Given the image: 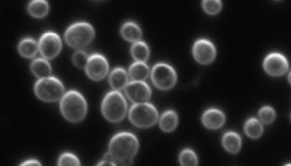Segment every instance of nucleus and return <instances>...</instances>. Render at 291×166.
Segmentation results:
<instances>
[{"mask_svg": "<svg viewBox=\"0 0 291 166\" xmlns=\"http://www.w3.org/2000/svg\"><path fill=\"white\" fill-rule=\"evenodd\" d=\"M80 165L78 158L70 153H65L59 159V166H79Z\"/></svg>", "mask_w": 291, "mask_h": 166, "instance_id": "nucleus-26", "label": "nucleus"}, {"mask_svg": "<svg viewBox=\"0 0 291 166\" xmlns=\"http://www.w3.org/2000/svg\"><path fill=\"white\" fill-rule=\"evenodd\" d=\"M194 59L201 64H209L215 59L216 50L212 42L201 39L195 42L193 47Z\"/></svg>", "mask_w": 291, "mask_h": 166, "instance_id": "nucleus-11", "label": "nucleus"}, {"mask_svg": "<svg viewBox=\"0 0 291 166\" xmlns=\"http://www.w3.org/2000/svg\"><path fill=\"white\" fill-rule=\"evenodd\" d=\"M49 5L47 1H34L30 3L28 11L32 16L42 18L47 15L48 12Z\"/></svg>", "mask_w": 291, "mask_h": 166, "instance_id": "nucleus-22", "label": "nucleus"}, {"mask_svg": "<svg viewBox=\"0 0 291 166\" xmlns=\"http://www.w3.org/2000/svg\"><path fill=\"white\" fill-rule=\"evenodd\" d=\"M132 55L138 62L144 63L150 56V49L143 41H138L134 44L131 49Z\"/></svg>", "mask_w": 291, "mask_h": 166, "instance_id": "nucleus-20", "label": "nucleus"}, {"mask_svg": "<svg viewBox=\"0 0 291 166\" xmlns=\"http://www.w3.org/2000/svg\"><path fill=\"white\" fill-rule=\"evenodd\" d=\"M152 82L156 87L162 90H168L175 86L177 76L174 69L165 63L155 65L151 72Z\"/></svg>", "mask_w": 291, "mask_h": 166, "instance_id": "nucleus-7", "label": "nucleus"}, {"mask_svg": "<svg viewBox=\"0 0 291 166\" xmlns=\"http://www.w3.org/2000/svg\"><path fill=\"white\" fill-rule=\"evenodd\" d=\"M18 51L22 56L31 58L36 55L38 45L32 38H26L20 42L18 46Z\"/></svg>", "mask_w": 291, "mask_h": 166, "instance_id": "nucleus-21", "label": "nucleus"}, {"mask_svg": "<svg viewBox=\"0 0 291 166\" xmlns=\"http://www.w3.org/2000/svg\"><path fill=\"white\" fill-rule=\"evenodd\" d=\"M89 58L87 54L82 51H79L74 53L72 57V61L76 67L82 68L86 67Z\"/></svg>", "mask_w": 291, "mask_h": 166, "instance_id": "nucleus-28", "label": "nucleus"}, {"mask_svg": "<svg viewBox=\"0 0 291 166\" xmlns=\"http://www.w3.org/2000/svg\"><path fill=\"white\" fill-rule=\"evenodd\" d=\"M95 36L94 29L90 23L80 22L72 25L65 33V40L74 48H81L89 44Z\"/></svg>", "mask_w": 291, "mask_h": 166, "instance_id": "nucleus-4", "label": "nucleus"}, {"mask_svg": "<svg viewBox=\"0 0 291 166\" xmlns=\"http://www.w3.org/2000/svg\"><path fill=\"white\" fill-rule=\"evenodd\" d=\"M85 68L87 74L90 79L98 81L104 79L108 74L109 64L104 56L95 53L89 57Z\"/></svg>", "mask_w": 291, "mask_h": 166, "instance_id": "nucleus-8", "label": "nucleus"}, {"mask_svg": "<svg viewBox=\"0 0 291 166\" xmlns=\"http://www.w3.org/2000/svg\"><path fill=\"white\" fill-rule=\"evenodd\" d=\"M139 148L138 139L130 133H121L111 140L109 154L114 158L116 165H129Z\"/></svg>", "mask_w": 291, "mask_h": 166, "instance_id": "nucleus-1", "label": "nucleus"}, {"mask_svg": "<svg viewBox=\"0 0 291 166\" xmlns=\"http://www.w3.org/2000/svg\"><path fill=\"white\" fill-rule=\"evenodd\" d=\"M62 43L58 34L54 32L45 33L40 38L39 49L41 55L47 59H52L62 49Z\"/></svg>", "mask_w": 291, "mask_h": 166, "instance_id": "nucleus-9", "label": "nucleus"}, {"mask_svg": "<svg viewBox=\"0 0 291 166\" xmlns=\"http://www.w3.org/2000/svg\"><path fill=\"white\" fill-rule=\"evenodd\" d=\"M203 124L209 129H218L223 126L225 121L224 114L221 110L210 109L202 115Z\"/></svg>", "mask_w": 291, "mask_h": 166, "instance_id": "nucleus-13", "label": "nucleus"}, {"mask_svg": "<svg viewBox=\"0 0 291 166\" xmlns=\"http://www.w3.org/2000/svg\"><path fill=\"white\" fill-rule=\"evenodd\" d=\"M127 111V103L120 92L117 91L109 92L103 100L102 111L106 119L111 122L121 121Z\"/></svg>", "mask_w": 291, "mask_h": 166, "instance_id": "nucleus-3", "label": "nucleus"}, {"mask_svg": "<svg viewBox=\"0 0 291 166\" xmlns=\"http://www.w3.org/2000/svg\"><path fill=\"white\" fill-rule=\"evenodd\" d=\"M289 79L290 83L291 84V72L290 73V74L289 75Z\"/></svg>", "mask_w": 291, "mask_h": 166, "instance_id": "nucleus-31", "label": "nucleus"}, {"mask_svg": "<svg viewBox=\"0 0 291 166\" xmlns=\"http://www.w3.org/2000/svg\"><path fill=\"white\" fill-rule=\"evenodd\" d=\"M37 97L45 102H54L63 97V84L55 77L40 79L34 87Z\"/></svg>", "mask_w": 291, "mask_h": 166, "instance_id": "nucleus-5", "label": "nucleus"}, {"mask_svg": "<svg viewBox=\"0 0 291 166\" xmlns=\"http://www.w3.org/2000/svg\"><path fill=\"white\" fill-rule=\"evenodd\" d=\"M245 131L248 136L252 138H257L261 136L263 127L257 119L251 118L245 125Z\"/></svg>", "mask_w": 291, "mask_h": 166, "instance_id": "nucleus-23", "label": "nucleus"}, {"mask_svg": "<svg viewBox=\"0 0 291 166\" xmlns=\"http://www.w3.org/2000/svg\"><path fill=\"white\" fill-rule=\"evenodd\" d=\"M98 166H115L116 164L114 163V162L112 161H110L108 160H104L102 161L101 162L98 164Z\"/></svg>", "mask_w": 291, "mask_h": 166, "instance_id": "nucleus-30", "label": "nucleus"}, {"mask_svg": "<svg viewBox=\"0 0 291 166\" xmlns=\"http://www.w3.org/2000/svg\"><path fill=\"white\" fill-rule=\"evenodd\" d=\"M126 96L130 101L136 103L146 102L151 96V90L144 82L133 81L125 87Z\"/></svg>", "mask_w": 291, "mask_h": 166, "instance_id": "nucleus-10", "label": "nucleus"}, {"mask_svg": "<svg viewBox=\"0 0 291 166\" xmlns=\"http://www.w3.org/2000/svg\"><path fill=\"white\" fill-rule=\"evenodd\" d=\"M32 71L38 78H48L51 74L52 68L48 62L44 59H37L33 61Z\"/></svg>", "mask_w": 291, "mask_h": 166, "instance_id": "nucleus-17", "label": "nucleus"}, {"mask_svg": "<svg viewBox=\"0 0 291 166\" xmlns=\"http://www.w3.org/2000/svg\"><path fill=\"white\" fill-rule=\"evenodd\" d=\"M178 123V117L174 111L168 110L162 115L160 119V126L165 132L174 130Z\"/></svg>", "mask_w": 291, "mask_h": 166, "instance_id": "nucleus-19", "label": "nucleus"}, {"mask_svg": "<svg viewBox=\"0 0 291 166\" xmlns=\"http://www.w3.org/2000/svg\"><path fill=\"white\" fill-rule=\"evenodd\" d=\"M224 147L231 153L238 152L241 148V140L239 135L234 132L226 133L223 138Z\"/></svg>", "mask_w": 291, "mask_h": 166, "instance_id": "nucleus-18", "label": "nucleus"}, {"mask_svg": "<svg viewBox=\"0 0 291 166\" xmlns=\"http://www.w3.org/2000/svg\"><path fill=\"white\" fill-rule=\"evenodd\" d=\"M149 67L143 62H136L133 64L129 68V74L133 81L144 82L149 75Z\"/></svg>", "mask_w": 291, "mask_h": 166, "instance_id": "nucleus-15", "label": "nucleus"}, {"mask_svg": "<svg viewBox=\"0 0 291 166\" xmlns=\"http://www.w3.org/2000/svg\"><path fill=\"white\" fill-rule=\"evenodd\" d=\"M40 162L36 160H29L22 162L21 166H40Z\"/></svg>", "mask_w": 291, "mask_h": 166, "instance_id": "nucleus-29", "label": "nucleus"}, {"mask_svg": "<svg viewBox=\"0 0 291 166\" xmlns=\"http://www.w3.org/2000/svg\"><path fill=\"white\" fill-rule=\"evenodd\" d=\"M202 7L206 13L210 15H215L220 12L222 3L220 1H204Z\"/></svg>", "mask_w": 291, "mask_h": 166, "instance_id": "nucleus-25", "label": "nucleus"}, {"mask_svg": "<svg viewBox=\"0 0 291 166\" xmlns=\"http://www.w3.org/2000/svg\"><path fill=\"white\" fill-rule=\"evenodd\" d=\"M121 33L125 40L130 42H138L142 36L141 30L134 22H126L122 26Z\"/></svg>", "mask_w": 291, "mask_h": 166, "instance_id": "nucleus-14", "label": "nucleus"}, {"mask_svg": "<svg viewBox=\"0 0 291 166\" xmlns=\"http://www.w3.org/2000/svg\"><path fill=\"white\" fill-rule=\"evenodd\" d=\"M259 118L263 123L269 124L274 120L275 114L274 110L270 107H264L259 111Z\"/></svg>", "mask_w": 291, "mask_h": 166, "instance_id": "nucleus-27", "label": "nucleus"}, {"mask_svg": "<svg viewBox=\"0 0 291 166\" xmlns=\"http://www.w3.org/2000/svg\"><path fill=\"white\" fill-rule=\"evenodd\" d=\"M60 110L67 121L78 123L83 120L86 115L87 105L86 100L79 92L70 91L61 100Z\"/></svg>", "mask_w": 291, "mask_h": 166, "instance_id": "nucleus-2", "label": "nucleus"}, {"mask_svg": "<svg viewBox=\"0 0 291 166\" xmlns=\"http://www.w3.org/2000/svg\"><path fill=\"white\" fill-rule=\"evenodd\" d=\"M128 75L125 69L117 68L111 73L109 77V82L111 87L114 90L118 91L127 86Z\"/></svg>", "mask_w": 291, "mask_h": 166, "instance_id": "nucleus-16", "label": "nucleus"}, {"mask_svg": "<svg viewBox=\"0 0 291 166\" xmlns=\"http://www.w3.org/2000/svg\"><path fill=\"white\" fill-rule=\"evenodd\" d=\"M179 162L182 166H196L198 158L193 150L186 149L180 154Z\"/></svg>", "mask_w": 291, "mask_h": 166, "instance_id": "nucleus-24", "label": "nucleus"}, {"mask_svg": "<svg viewBox=\"0 0 291 166\" xmlns=\"http://www.w3.org/2000/svg\"><path fill=\"white\" fill-rule=\"evenodd\" d=\"M288 67V62L280 53H271L264 61V68L268 74L272 76H278L284 74Z\"/></svg>", "mask_w": 291, "mask_h": 166, "instance_id": "nucleus-12", "label": "nucleus"}, {"mask_svg": "<svg viewBox=\"0 0 291 166\" xmlns=\"http://www.w3.org/2000/svg\"><path fill=\"white\" fill-rule=\"evenodd\" d=\"M129 117L134 125L140 128H148L158 121V113L150 103H136L130 109Z\"/></svg>", "mask_w": 291, "mask_h": 166, "instance_id": "nucleus-6", "label": "nucleus"}]
</instances>
